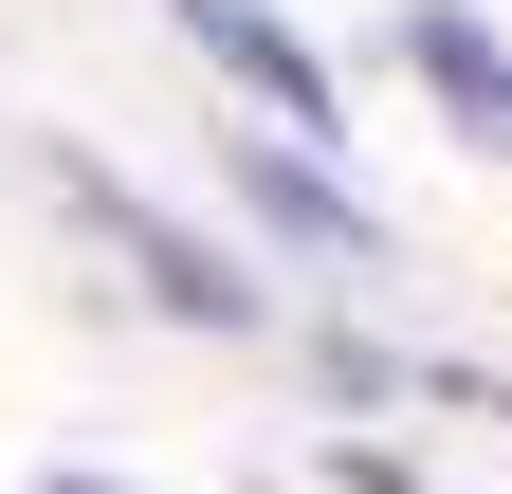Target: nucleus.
<instances>
[{"label":"nucleus","mask_w":512,"mask_h":494,"mask_svg":"<svg viewBox=\"0 0 512 494\" xmlns=\"http://www.w3.org/2000/svg\"><path fill=\"white\" fill-rule=\"evenodd\" d=\"M55 165H74V147H55ZM74 202H92L110 238H128V275H147V293H165V312H183V330H256V293H238V257H202V238H165V220H147V202H128V183H110V165H74Z\"/></svg>","instance_id":"2"},{"label":"nucleus","mask_w":512,"mask_h":494,"mask_svg":"<svg viewBox=\"0 0 512 494\" xmlns=\"http://www.w3.org/2000/svg\"><path fill=\"white\" fill-rule=\"evenodd\" d=\"M55 494H110V476H55Z\"/></svg>","instance_id":"6"},{"label":"nucleus","mask_w":512,"mask_h":494,"mask_svg":"<svg viewBox=\"0 0 512 494\" xmlns=\"http://www.w3.org/2000/svg\"><path fill=\"white\" fill-rule=\"evenodd\" d=\"M348 494H403V476H384V458H348Z\"/></svg>","instance_id":"5"},{"label":"nucleus","mask_w":512,"mask_h":494,"mask_svg":"<svg viewBox=\"0 0 512 494\" xmlns=\"http://www.w3.org/2000/svg\"><path fill=\"white\" fill-rule=\"evenodd\" d=\"M183 37H202L220 74H238L256 110H275V129H311V165H330V55H311V37L275 19V0H183Z\"/></svg>","instance_id":"1"},{"label":"nucleus","mask_w":512,"mask_h":494,"mask_svg":"<svg viewBox=\"0 0 512 494\" xmlns=\"http://www.w3.org/2000/svg\"><path fill=\"white\" fill-rule=\"evenodd\" d=\"M238 202H256V220H293V238H330V257H366V238H384V220H366L311 147H238Z\"/></svg>","instance_id":"4"},{"label":"nucleus","mask_w":512,"mask_h":494,"mask_svg":"<svg viewBox=\"0 0 512 494\" xmlns=\"http://www.w3.org/2000/svg\"><path fill=\"white\" fill-rule=\"evenodd\" d=\"M403 74H421L439 110H458L476 147H512V55H494V19H458V0H421V19H403Z\"/></svg>","instance_id":"3"}]
</instances>
